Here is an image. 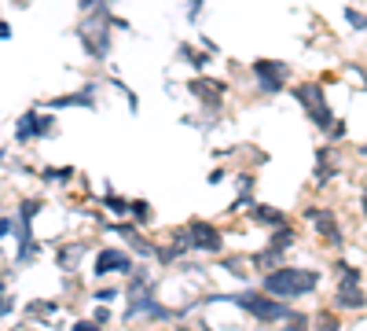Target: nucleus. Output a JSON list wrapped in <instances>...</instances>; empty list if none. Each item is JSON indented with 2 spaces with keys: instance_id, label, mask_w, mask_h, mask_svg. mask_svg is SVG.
Instances as JSON below:
<instances>
[{
  "instance_id": "nucleus-1",
  "label": "nucleus",
  "mask_w": 367,
  "mask_h": 331,
  "mask_svg": "<svg viewBox=\"0 0 367 331\" xmlns=\"http://www.w3.org/2000/svg\"><path fill=\"white\" fill-rule=\"evenodd\" d=\"M320 273L316 269H290V265H279V269L265 273V287L261 291L276 295V298H301L309 291H316Z\"/></svg>"
},
{
  "instance_id": "nucleus-2",
  "label": "nucleus",
  "mask_w": 367,
  "mask_h": 331,
  "mask_svg": "<svg viewBox=\"0 0 367 331\" xmlns=\"http://www.w3.org/2000/svg\"><path fill=\"white\" fill-rule=\"evenodd\" d=\"M294 96H298L301 111L309 114V122L331 133V125H334V111H331L327 96H323V81H301V85H294Z\"/></svg>"
},
{
  "instance_id": "nucleus-3",
  "label": "nucleus",
  "mask_w": 367,
  "mask_h": 331,
  "mask_svg": "<svg viewBox=\"0 0 367 331\" xmlns=\"http://www.w3.org/2000/svg\"><path fill=\"white\" fill-rule=\"evenodd\" d=\"M246 313L257 317L261 324H283V320L290 317V309L283 306V298H276V295H268V291H254V295H239L235 298Z\"/></svg>"
},
{
  "instance_id": "nucleus-4",
  "label": "nucleus",
  "mask_w": 367,
  "mask_h": 331,
  "mask_svg": "<svg viewBox=\"0 0 367 331\" xmlns=\"http://www.w3.org/2000/svg\"><path fill=\"white\" fill-rule=\"evenodd\" d=\"M250 74H254V85L265 96H276V92L287 89L290 67H287V63H279V59H254L250 63Z\"/></svg>"
},
{
  "instance_id": "nucleus-5",
  "label": "nucleus",
  "mask_w": 367,
  "mask_h": 331,
  "mask_svg": "<svg viewBox=\"0 0 367 331\" xmlns=\"http://www.w3.org/2000/svg\"><path fill=\"white\" fill-rule=\"evenodd\" d=\"M180 236H184V243H188L191 250H206V254H217L221 243H224L221 239V228H213L210 221H191Z\"/></svg>"
},
{
  "instance_id": "nucleus-6",
  "label": "nucleus",
  "mask_w": 367,
  "mask_h": 331,
  "mask_svg": "<svg viewBox=\"0 0 367 331\" xmlns=\"http://www.w3.org/2000/svg\"><path fill=\"white\" fill-rule=\"evenodd\" d=\"M52 133V118L48 114H41L37 107H30V111H23L15 118V140L19 144H30V140H41V136Z\"/></svg>"
},
{
  "instance_id": "nucleus-7",
  "label": "nucleus",
  "mask_w": 367,
  "mask_h": 331,
  "mask_svg": "<svg viewBox=\"0 0 367 331\" xmlns=\"http://www.w3.org/2000/svg\"><path fill=\"white\" fill-rule=\"evenodd\" d=\"M338 273H342V280H338V309H360V306H367V295L360 291V276H356V269L353 265H338Z\"/></svg>"
},
{
  "instance_id": "nucleus-8",
  "label": "nucleus",
  "mask_w": 367,
  "mask_h": 331,
  "mask_svg": "<svg viewBox=\"0 0 367 331\" xmlns=\"http://www.w3.org/2000/svg\"><path fill=\"white\" fill-rule=\"evenodd\" d=\"M188 92L199 96L202 107H210V111H217L221 100H224V85L221 81H206V78H191L188 81Z\"/></svg>"
},
{
  "instance_id": "nucleus-9",
  "label": "nucleus",
  "mask_w": 367,
  "mask_h": 331,
  "mask_svg": "<svg viewBox=\"0 0 367 331\" xmlns=\"http://www.w3.org/2000/svg\"><path fill=\"white\" fill-rule=\"evenodd\" d=\"M52 111H67V107H85V111H96V85L89 81L81 92H67V96H56V100H48Z\"/></svg>"
},
{
  "instance_id": "nucleus-10",
  "label": "nucleus",
  "mask_w": 367,
  "mask_h": 331,
  "mask_svg": "<svg viewBox=\"0 0 367 331\" xmlns=\"http://www.w3.org/2000/svg\"><path fill=\"white\" fill-rule=\"evenodd\" d=\"M133 269V261H129V254H122L118 247H107L100 250V258H96V273H129Z\"/></svg>"
},
{
  "instance_id": "nucleus-11",
  "label": "nucleus",
  "mask_w": 367,
  "mask_h": 331,
  "mask_svg": "<svg viewBox=\"0 0 367 331\" xmlns=\"http://www.w3.org/2000/svg\"><path fill=\"white\" fill-rule=\"evenodd\" d=\"M250 217L265 228H287V213L276 206H250Z\"/></svg>"
},
{
  "instance_id": "nucleus-12",
  "label": "nucleus",
  "mask_w": 367,
  "mask_h": 331,
  "mask_svg": "<svg viewBox=\"0 0 367 331\" xmlns=\"http://www.w3.org/2000/svg\"><path fill=\"white\" fill-rule=\"evenodd\" d=\"M312 328L316 331H342V320H338V313H331V309H320V313L312 317Z\"/></svg>"
},
{
  "instance_id": "nucleus-13",
  "label": "nucleus",
  "mask_w": 367,
  "mask_h": 331,
  "mask_svg": "<svg viewBox=\"0 0 367 331\" xmlns=\"http://www.w3.org/2000/svg\"><path fill=\"white\" fill-rule=\"evenodd\" d=\"M177 56H180L184 63H191V67H195V70H206V56H199V52L191 48V45H180V52H177Z\"/></svg>"
},
{
  "instance_id": "nucleus-14",
  "label": "nucleus",
  "mask_w": 367,
  "mask_h": 331,
  "mask_svg": "<svg viewBox=\"0 0 367 331\" xmlns=\"http://www.w3.org/2000/svg\"><path fill=\"white\" fill-rule=\"evenodd\" d=\"M345 19H349V26H353V30H367V15H364V12H356V8H345Z\"/></svg>"
},
{
  "instance_id": "nucleus-15",
  "label": "nucleus",
  "mask_w": 367,
  "mask_h": 331,
  "mask_svg": "<svg viewBox=\"0 0 367 331\" xmlns=\"http://www.w3.org/2000/svg\"><path fill=\"white\" fill-rule=\"evenodd\" d=\"M103 202L111 206L114 213H125V210H133V202H125V199H118V195H103Z\"/></svg>"
},
{
  "instance_id": "nucleus-16",
  "label": "nucleus",
  "mask_w": 367,
  "mask_h": 331,
  "mask_svg": "<svg viewBox=\"0 0 367 331\" xmlns=\"http://www.w3.org/2000/svg\"><path fill=\"white\" fill-rule=\"evenodd\" d=\"M202 8H206V0H188V23H199Z\"/></svg>"
},
{
  "instance_id": "nucleus-17",
  "label": "nucleus",
  "mask_w": 367,
  "mask_h": 331,
  "mask_svg": "<svg viewBox=\"0 0 367 331\" xmlns=\"http://www.w3.org/2000/svg\"><path fill=\"white\" fill-rule=\"evenodd\" d=\"M56 309V302H30V317H45Z\"/></svg>"
},
{
  "instance_id": "nucleus-18",
  "label": "nucleus",
  "mask_w": 367,
  "mask_h": 331,
  "mask_svg": "<svg viewBox=\"0 0 367 331\" xmlns=\"http://www.w3.org/2000/svg\"><path fill=\"white\" fill-rule=\"evenodd\" d=\"M129 213H136L140 221H147L151 217V206H147V202H133V210H129Z\"/></svg>"
},
{
  "instance_id": "nucleus-19",
  "label": "nucleus",
  "mask_w": 367,
  "mask_h": 331,
  "mask_svg": "<svg viewBox=\"0 0 367 331\" xmlns=\"http://www.w3.org/2000/svg\"><path fill=\"white\" fill-rule=\"evenodd\" d=\"M342 136H345V122H334L331 125V140H342Z\"/></svg>"
},
{
  "instance_id": "nucleus-20",
  "label": "nucleus",
  "mask_w": 367,
  "mask_h": 331,
  "mask_svg": "<svg viewBox=\"0 0 367 331\" xmlns=\"http://www.w3.org/2000/svg\"><path fill=\"white\" fill-rule=\"evenodd\" d=\"M74 331H100V324H89V320H81V324H74Z\"/></svg>"
},
{
  "instance_id": "nucleus-21",
  "label": "nucleus",
  "mask_w": 367,
  "mask_h": 331,
  "mask_svg": "<svg viewBox=\"0 0 367 331\" xmlns=\"http://www.w3.org/2000/svg\"><path fill=\"white\" fill-rule=\"evenodd\" d=\"M92 317H96V324H107V320H111V313H107V309H96Z\"/></svg>"
},
{
  "instance_id": "nucleus-22",
  "label": "nucleus",
  "mask_w": 367,
  "mask_h": 331,
  "mask_svg": "<svg viewBox=\"0 0 367 331\" xmlns=\"http://www.w3.org/2000/svg\"><path fill=\"white\" fill-rule=\"evenodd\" d=\"M224 177H228V173H224V169H213V173H210V184H221Z\"/></svg>"
},
{
  "instance_id": "nucleus-23",
  "label": "nucleus",
  "mask_w": 367,
  "mask_h": 331,
  "mask_svg": "<svg viewBox=\"0 0 367 331\" xmlns=\"http://www.w3.org/2000/svg\"><path fill=\"white\" fill-rule=\"evenodd\" d=\"M364 213H367V191H364Z\"/></svg>"
}]
</instances>
